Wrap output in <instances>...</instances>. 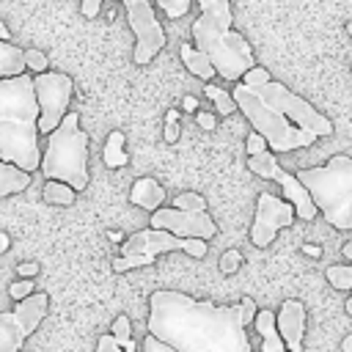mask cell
Masks as SVG:
<instances>
[{
  "label": "cell",
  "instance_id": "obj_1",
  "mask_svg": "<svg viewBox=\"0 0 352 352\" xmlns=\"http://www.w3.org/2000/svg\"><path fill=\"white\" fill-rule=\"evenodd\" d=\"M256 314L253 297L217 305L187 292L160 289L148 297V333L173 344L176 352H250L245 327Z\"/></svg>",
  "mask_w": 352,
  "mask_h": 352
},
{
  "label": "cell",
  "instance_id": "obj_2",
  "mask_svg": "<svg viewBox=\"0 0 352 352\" xmlns=\"http://www.w3.org/2000/svg\"><path fill=\"white\" fill-rule=\"evenodd\" d=\"M41 104L30 74L0 77V160L16 162L28 170H41L38 148Z\"/></svg>",
  "mask_w": 352,
  "mask_h": 352
},
{
  "label": "cell",
  "instance_id": "obj_3",
  "mask_svg": "<svg viewBox=\"0 0 352 352\" xmlns=\"http://www.w3.org/2000/svg\"><path fill=\"white\" fill-rule=\"evenodd\" d=\"M198 19L192 22V41L204 50L217 74L228 82L242 80V74L256 66L253 50L242 33L231 28V3L228 0H198Z\"/></svg>",
  "mask_w": 352,
  "mask_h": 352
},
{
  "label": "cell",
  "instance_id": "obj_4",
  "mask_svg": "<svg viewBox=\"0 0 352 352\" xmlns=\"http://www.w3.org/2000/svg\"><path fill=\"white\" fill-rule=\"evenodd\" d=\"M297 176L311 190L324 220L338 231H349L352 228V157L336 154L330 157V162L319 168H305Z\"/></svg>",
  "mask_w": 352,
  "mask_h": 352
},
{
  "label": "cell",
  "instance_id": "obj_5",
  "mask_svg": "<svg viewBox=\"0 0 352 352\" xmlns=\"http://www.w3.org/2000/svg\"><path fill=\"white\" fill-rule=\"evenodd\" d=\"M41 173L47 179H63L80 192L88 187V135L80 129V113H66L47 135Z\"/></svg>",
  "mask_w": 352,
  "mask_h": 352
},
{
  "label": "cell",
  "instance_id": "obj_6",
  "mask_svg": "<svg viewBox=\"0 0 352 352\" xmlns=\"http://www.w3.org/2000/svg\"><path fill=\"white\" fill-rule=\"evenodd\" d=\"M234 99H236L239 110L245 113V118L250 121V126L258 129L267 138L270 148L278 151V154H286V151H294V148H305V146H311L319 138L316 132H308V129L297 126L286 113L272 107L267 99H261L245 82H239L234 88Z\"/></svg>",
  "mask_w": 352,
  "mask_h": 352
},
{
  "label": "cell",
  "instance_id": "obj_7",
  "mask_svg": "<svg viewBox=\"0 0 352 352\" xmlns=\"http://www.w3.org/2000/svg\"><path fill=\"white\" fill-rule=\"evenodd\" d=\"M209 239H201V236H179L168 228H143V231H135L132 236H126L118 248V256L113 258V270L116 272H126V270H135V267H148L154 264V258L160 253H170V250H184L195 258H204L209 253Z\"/></svg>",
  "mask_w": 352,
  "mask_h": 352
},
{
  "label": "cell",
  "instance_id": "obj_8",
  "mask_svg": "<svg viewBox=\"0 0 352 352\" xmlns=\"http://www.w3.org/2000/svg\"><path fill=\"white\" fill-rule=\"evenodd\" d=\"M47 308H50L47 292H33L16 300L11 311H0V352L22 349V344L36 333V327L47 316Z\"/></svg>",
  "mask_w": 352,
  "mask_h": 352
},
{
  "label": "cell",
  "instance_id": "obj_9",
  "mask_svg": "<svg viewBox=\"0 0 352 352\" xmlns=\"http://www.w3.org/2000/svg\"><path fill=\"white\" fill-rule=\"evenodd\" d=\"M248 168H250L256 176H261V179L278 182L280 190H283V195L297 206V217H300V220H314V217L319 214V206H316L311 190L302 184V179H300L297 173H286V170L280 168L278 151L267 148V151H261V154H248Z\"/></svg>",
  "mask_w": 352,
  "mask_h": 352
},
{
  "label": "cell",
  "instance_id": "obj_10",
  "mask_svg": "<svg viewBox=\"0 0 352 352\" xmlns=\"http://www.w3.org/2000/svg\"><path fill=\"white\" fill-rule=\"evenodd\" d=\"M261 99H267L272 107H278L280 113H286L297 126L308 129V132H316L319 138L324 135H333V121L327 116H322L311 102H305L302 96H297L292 88H286L283 82H275V80H267L264 85L253 88Z\"/></svg>",
  "mask_w": 352,
  "mask_h": 352
},
{
  "label": "cell",
  "instance_id": "obj_11",
  "mask_svg": "<svg viewBox=\"0 0 352 352\" xmlns=\"http://www.w3.org/2000/svg\"><path fill=\"white\" fill-rule=\"evenodd\" d=\"M36 82V96L41 104V118H38V129L41 135H50L69 113V102H72V91H74V80L66 72H38L33 77Z\"/></svg>",
  "mask_w": 352,
  "mask_h": 352
},
{
  "label": "cell",
  "instance_id": "obj_12",
  "mask_svg": "<svg viewBox=\"0 0 352 352\" xmlns=\"http://www.w3.org/2000/svg\"><path fill=\"white\" fill-rule=\"evenodd\" d=\"M118 3L124 6L126 22H129L132 36H135L132 60L138 66H146L165 47V30H162L160 19L154 16V8H151L148 0H118Z\"/></svg>",
  "mask_w": 352,
  "mask_h": 352
},
{
  "label": "cell",
  "instance_id": "obj_13",
  "mask_svg": "<svg viewBox=\"0 0 352 352\" xmlns=\"http://www.w3.org/2000/svg\"><path fill=\"white\" fill-rule=\"evenodd\" d=\"M297 217V206L289 198H278L272 192H261L256 198V214L250 223V242L256 248H267L275 242V234L292 226Z\"/></svg>",
  "mask_w": 352,
  "mask_h": 352
},
{
  "label": "cell",
  "instance_id": "obj_14",
  "mask_svg": "<svg viewBox=\"0 0 352 352\" xmlns=\"http://www.w3.org/2000/svg\"><path fill=\"white\" fill-rule=\"evenodd\" d=\"M151 226L168 228L179 236H201L212 239L217 234V223L206 209H179V206H160L151 212Z\"/></svg>",
  "mask_w": 352,
  "mask_h": 352
},
{
  "label": "cell",
  "instance_id": "obj_15",
  "mask_svg": "<svg viewBox=\"0 0 352 352\" xmlns=\"http://www.w3.org/2000/svg\"><path fill=\"white\" fill-rule=\"evenodd\" d=\"M278 330L292 352H302L305 336V305L300 300H283L278 308Z\"/></svg>",
  "mask_w": 352,
  "mask_h": 352
},
{
  "label": "cell",
  "instance_id": "obj_16",
  "mask_svg": "<svg viewBox=\"0 0 352 352\" xmlns=\"http://www.w3.org/2000/svg\"><path fill=\"white\" fill-rule=\"evenodd\" d=\"M253 327L261 336V349L264 352H283V349H289L283 336H280V330H278V314H272L267 308H258V314L253 319Z\"/></svg>",
  "mask_w": 352,
  "mask_h": 352
},
{
  "label": "cell",
  "instance_id": "obj_17",
  "mask_svg": "<svg viewBox=\"0 0 352 352\" xmlns=\"http://www.w3.org/2000/svg\"><path fill=\"white\" fill-rule=\"evenodd\" d=\"M129 198H132L135 206L154 212V209H160V206L165 204L168 195H165V190H162V184H160L157 179H151V176H140V179L132 184Z\"/></svg>",
  "mask_w": 352,
  "mask_h": 352
},
{
  "label": "cell",
  "instance_id": "obj_18",
  "mask_svg": "<svg viewBox=\"0 0 352 352\" xmlns=\"http://www.w3.org/2000/svg\"><path fill=\"white\" fill-rule=\"evenodd\" d=\"M30 176H33V170H28V168H22L16 162L0 160V198L22 192L30 184Z\"/></svg>",
  "mask_w": 352,
  "mask_h": 352
},
{
  "label": "cell",
  "instance_id": "obj_19",
  "mask_svg": "<svg viewBox=\"0 0 352 352\" xmlns=\"http://www.w3.org/2000/svg\"><path fill=\"white\" fill-rule=\"evenodd\" d=\"M182 63L190 69V74H195L198 80H204V82H212L214 77H217V69H214V63H212V58L204 52V50H198V47H192V44H182Z\"/></svg>",
  "mask_w": 352,
  "mask_h": 352
},
{
  "label": "cell",
  "instance_id": "obj_20",
  "mask_svg": "<svg viewBox=\"0 0 352 352\" xmlns=\"http://www.w3.org/2000/svg\"><path fill=\"white\" fill-rule=\"evenodd\" d=\"M25 69H28V60H25L22 47L3 38L0 41V77H14V74H22Z\"/></svg>",
  "mask_w": 352,
  "mask_h": 352
},
{
  "label": "cell",
  "instance_id": "obj_21",
  "mask_svg": "<svg viewBox=\"0 0 352 352\" xmlns=\"http://www.w3.org/2000/svg\"><path fill=\"white\" fill-rule=\"evenodd\" d=\"M77 192H80V190H74V187H72L69 182H63V179H47V184H44V190H41L44 201H47V204H58V206H72L74 198H77Z\"/></svg>",
  "mask_w": 352,
  "mask_h": 352
},
{
  "label": "cell",
  "instance_id": "obj_22",
  "mask_svg": "<svg viewBox=\"0 0 352 352\" xmlns=\"http://www.w3.org/2000/svg\"><path fill=\"white\" fill-rule=\"evenodd\" d=\"M102 160L107 168H124L126 165V151H124V132L121 129H113L104 140V148H102Z\"/></svg>",
  "mask_w": 352,
  "mask_h": 352
},
{
  "label": "cell",
  "instance_id": "obj_23",
  "mask_svg": "<svg viewBox=\"0 0 352 352\" xmlns=\"http://www.w3.org/2000/svg\"><path fill=\"white\" fill-rule=\"evenodd\" d=\"M204 91H206V96L214 102V110H217L220 116H231L234 110H239V104H236L234 94H226V91H223V88H217L214 82H206V85H204Z\"/></svg>",
  "mask_w": 352,
  "mask_h": 352
},
{
  "label": "cell",
  "instance_id": "obj_24",
  "mask_svg": "<svg viewBox=\"0 0 352 352\" xmlns=\"http://www.w3.org/2000/svg\"><path fill=\"white\" fill-rule=\"evenodd\" d=\"M324 275L333 289H338V292L352 289V264H330Z\"/></svg>",
  "mask_w": 352,
  "mask_h": 352
},
{
  "label": "cell",
  "instance_id": "obj_25",
  "mask_svg": "<svg viewBox=\"0 0 352 352\" xmlns=\"http://www.w3.org/2000/svg\"><path fill=\"white\" fill-rule=\"evenodd\" d=\"M110 333L121 341V346H124L126 352H135V338H132V327H129V316H126V314H118V316H116Z\"/></svg>",
  "mask_w": 352,
  "mask_h": 352
},
{
  "label": "cell",
  "instance_id": "obj_26",
  "mask_svg": "<svg viewBox=\"0 0 352 352\" xmlns=\"http://www.w3.org/2000/svg\"><path fill=\"white\" fill-rule=\"evenodd\" d=\"M173 206H179V209H206V198L201 192L187 190V192H179L173 198Z\"/></svg>",
  "mask_w": 352,
  "mask_h": 352
},
{
  "label": "cell",
  "instance_id": "obj_27",
  "mask_svg": "<svg viewBox=\"0 0 352 352\" xmlns=\"http://www.w3.org/2000/svg\"><path fill=\"white\" fill-rule=\"evenodd\" d=\"M157 6L165 11L168 19H179V16H184L190 11L192 0H157Z\"/></svg>",
  "mask_w": 352,
  "mask_h": 352
},
{
  "label": "cell",
  "instance_id": "obj_28",
  "mask_svg": "<svg viewBox=\"0 0 352 352\" xmlns=\"http://www.w3.org/2000/svg\"><path fill=\"white\" fill-rule=\"evenodd\" d=\"M217 264H220V272H223V275H234V272L239 270V264H242V253H239L236 248H228V250L220 256Z\"/></svg>",
  "mask_w": 352,
  "mask_h": 352
},
{
  "label": "cell",
  "instance_id": "obj_29",
  "mask_svg": "<svg viewBox=\"0 0 352 352\" xmlns=\"http://www.w3.org/2000/svg\"><path fill=\"white\" fill-rule=\"evenodd\" d=\"M25 60H28V69L30 72H47V66H50V60H47V55L41 52V50H36V47H30V50H25Z\"/></svg>",
  "mask_w": 352,
  "mask_h": 352
},
{
  "label": "cell",
  "instance_id": "obj_30",
  "mask_svg": "<svg viewBox=\"0 0 352 352\" xmlns=\"http://www.w3.org/2000/svg\"><path fill=\"white\" fill-rule=\"evenodd\" d=\"M267 80H272V77H270V72H267L264 66H250V69L242 74V82L250 85V88H258V85H264Z\"/></svg>",
  "mask_w": 352,
  "mask_h": 352
},
{
  "label": "cell",
  "instance_id": "obj_31",
  "mask_svg": "<svg viewBox=\"0 0 352 352\" xmlns=\"http://www.w3.org/2000/svg\"><path fill=\"white\" fill-rule=\"evenodd\" d=\"M140 349H143V352H176L173 344H168L165 338H160V336H154V333H148V336L143 338Z\"/></svg>",
  "mask_w": 352,
  "mask_h": 352
},
{
  "label": "cell",
  "instance_id": "obj_32",
  "mask_svg": "<svg viewBox=\"0 0 352 352\" xmlns=\"http://www.w3.org/2000/svg\"><path fill=\"white\" fill-rule=\"evenodd\" d=\"M267 148H270L267 138H264L258 129H253V132L248 135V140H245V151H248V154H261V151H267Z\"/></svg>",
  "mask_w": 352,
  "mask_h": 352
},
{
  "label": "cell",
  "instance_id": "obj_33",
  "mask_svg": "<svg viewBox=\"0 0 352 352\" xmlns=\"http://www.w3.org/2000/svg\"><path fill=\"white\" fill-rule=\"evenodd\" d=\"M36 292V283L30 280V278H22V280H14L11 286H8V294L14 297V300H22V297H28V294H33Z\"/></svg>",
  "mask_w": 352,
  "mask_h": 352
},
{
  "label": "cell",
  "instance_id": "obj_34",
  "mask_svg": "<svg viewBox=\"0 0 352 352\" xmlns=\"http://www.w3.org/2000/svg\"><path fill=\"white\" fill-rule=\"evenodd\" d=\"M118 349H124V346H121V341H118L113 333H104V336L96 341V352H118Z\"/></svg>",
  "mask_w": 352,
  "mask_h": 352
},
{
  "label": "cell",
  "instance_id": "obj_35",
  "mask_svg": "<svg viewBox=\"0 0 352 352\" xmlns=\"http://www.w3.org/2000/svg\"><path fill=\"white\" fill-rule=\"evenodd\" d=\"M195 118H198V126H201V129H206V132H212V129L217 126V118H214V113H206V110H195Z\"/></svg>",
  "mask_w": 352,
  "mask_h": 352
},
{
  "label": "cell",
  "instance_id": "obj_36",
  "mask_svg": "<svg viewBox=\"0 0 352 352\" xmlns=\"http://www.w3.org/2000/svg\"><path fill=\"white\" fill-rule=\"evenodd\" d=\"M80 11H82V16H88V19L99 16V11H102V0H80Z\"/></svg>",
  "mask_w": 352,
  "mask_h": 352
},
{
  "label": "cell",
  "instance_id": "obj_37",
  "mask_svg": "<svg viewBox=\"0 0 352 352\" xmlns=\"http://www.w3.org/2000/svg\"><path fill=\"white\" fill-rule=\"evenodd\" d=\"M16 272H19V278H36V275H38V264H36V261L16 264Z\"/></svg>",
  "mask_w": 352,
  "mask_h": 352
},
{
  "label": "cell",
  "instance_id": "obj_38",
  "mask_svg": "<svg viewBox=\"0 0 352 352\" xmlns=\"http://www.w3.org/2000/svg\"><path fill=\"white\" fill-rule=\"evenodd\" d=\"M162 132H165V135H162L165 143H176V140H179V124H176V121H165V129H162Z\"/></svg>",
  "mask_w": 352,
  "mask_h": 352
},
{
  "label": "cell",
  "instance_id": "obj_39",
  "mask_svg": "<svg viewBox=\"0 0 352 352\" xmlns=\"http://www.w3.org/2000/svg\"><path fill=\"white\" fill-rule=\"evenodd\" d=\"M182 107H184V110H195V107H198V99H195V96H184V99H182Z\"/></svg>",
  "mask_w": 352,
  "mask_h": 352
},
{
  "label": "cell",
  "instance_id": "obj_40",
  "mask_svg": "<svg viewBox=\"0 0 352 352\" xmlns=\"http://www.w3.org/2000/svg\"><path fill=\"white\" fill-rule=\"evenodd\" d=\"M0 250H8V234L0 231Z\"/></svg>",
  "mask_w": 352,
  "mask_h": 352
},
{
  "label": "cell",
  "instance_id": "obj_41",
  "mask_svg": "<svg viewBox=\"0 0 352 352\" xmlns=\"http://www.w3.org/2000/svg\"><path fill=\"white\" fill-rule=\"evenodd\" d=\"M341 349H344V352H352V336H346V338L341 341Z\"/></svg>",
  "mask_w": 352,
  "mask_h": 352
},
{
  "label": "cell",
  "instance_id": "obj_42",
  "mask_svg": "<svg viewBox=\"0 0 352 352\" xmlns=\"http://www.w3.org/2000/svg\"><path fill=\"white\" fill-rule=\"evenodd\" d=\"M344 256L352 261V242H346V245H344Z\"/></svg>",
  "mask_w": 352,
  "mask_h": 352
},
{
  "label": "cell",
  "instance_id": "obj_43",
  "mask_svg": "<svg viewBox=\"0 0 352 352\" xmlns=\"http://www.w3.org/2000/svg\"><path fill=\"white\" fill-rule=\"evenodd\" d=\"M0 36H3V38H8V36H11V33H8V28H6L3 22H0Z\"/></svg>",
  "mask_w": 352,
  "mask_h": 352
},
{
  "label": "cell",
  "instance_id": "obj_44",
  "mask_svg": "<svg viewBox=\"0 0 352 352\" xmlns=\"http://www.w3.org/2000/svg\"><path fill=\"white\" fill-rule=\"evenodd\" d=\"M305 253H311V256H319L322 250H319V248H308V245H305Z\"/></svg>",
  "mask_w": 352,
  "mask_h": 352
},
{
  "label": "cell",
  "instance_id": "obj_45",
  "mask_svg": "<svg viewBox=\"0 0 352 352\" xmlns=\"http://www.w3.org/2000/svg\"><path fill=\"white\" fill-rule=\"evenodd\" d=\"M344 308H346V314H349V316H352V297H349V300H346V302H344Z\"/></svg>",
  "mask_w": 352,
  "mask_h": 352
},
{
  "label": "cell",
  "instance_id": "obj_46",
  "mask_svg": "<svg viewBox=\"0 0 352 352\" xmlns=\"http://www.w3.org/2000/svg\"><path fill=\"white\" fill-rule=\"evenodd\" d=\"M346 30H349V36H352V22H346Z\"/></svg>",
  "mask_w": 352,
  "mask_h": 352
}]
</instances>
